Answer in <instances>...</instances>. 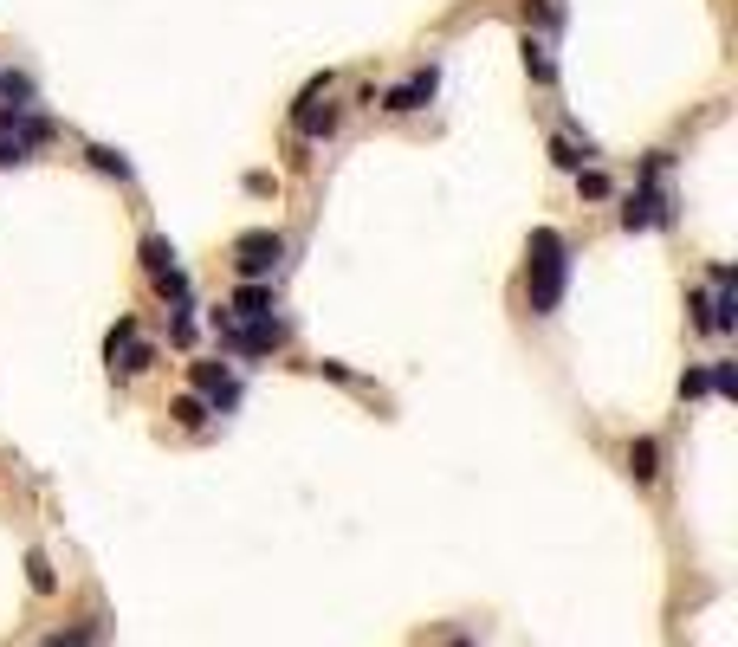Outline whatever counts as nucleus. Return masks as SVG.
Wrapping results in <instances>:
<instances>
[{"label": "nucleus", "mask_w": 738, "mask_h": 647, "mask_svg": "<svg viewBox=\"0 0 738 647\" xmlns=\"http://www.w3.org/2000/svg\"><path fill=\"white\" fill-rule=\"evenodd\" d=\"M706 382H713V389H719V395H732V389H738V376H732V363H713V369H706Z\"/></svg>", "instance_id": "nucleus-19"}, {"label": "nucleus", "mask_w": 738, "mask_h": 647, "mask_svg": "<svg viewBox=\"0 0 738 647\" xmlns=\"http://www.w3.org/2000/svg\"><path fill=\"white\" fill-rule=\"evenodd\" d=\"M98 628H104V622H78V628H59V635H46L39 647H98Z\"/></svg>", "instance_id": "nucleus-14"}, {"label": "nucleus", "mask_w": 738, "mask_h": 647, "mask_svg": "<svg viewBox=\"0 0 738 647\" xmlns=\"http://www.w3.org/2000/svg\"><path fill=\"white\" fill-rule=\"evenodd\" d=\"M214 337H221L227 350H240V356H266V350H279V343H285V324H279V318L234 324L227 311H214Z\"/></svg>", "instance_id": "nucleus-3"}, {"label": "nucleus", "mask_w": 738, "mask_h": 647, "mask_svg": "<svg viewBox=\"0 0 738 647\" xmlns=\"http://www.w3.org/2000/svg\"><path fill=\"white\" fill-rule=\"evenodd\" d=\"M169 337H175V343H188V337H195V318H188V305H182V311H175V324H169Z\"/></svg>", "instance_id": "nucleus-21"}, {"label": "nucleus", "mask_w": 738, "mask_h": 647, "mask_svg": "<svg viewBox=\"0 0 738 647\" xmlns=\"http://www.w3.org/2000/svg\"><path fill=\"white\" fill-rule=\"evenodd\" d=\"M149 363H156V343H143V337H130V343H117V350H111L117 376H143Z\"/></svg>", "instance_id": "nucleus-9"}, {"label": "nucleus", "mask_w": 738, "mask_h": 647, "mask_svg": "<svg viewBox=\"0 0 738 647\" xmlns=\"http://www.w3.org/2000/svg\"><path fill=\"white\" fill-rule=\"evenodd\" d=\"M318 91H324V78L298 98V110H292V130L298 136H331L337 130V104H318Z\"/></svg>", "instance_id": "nucleus-5"}, {"label": "nucleus", "mask_w": 738, "mask_h": 647, "mask_svg": "<svg viewBox=\"0 0 738 647\" xmlns=\"http://www.w3.org/2000/svg\"><path fill=\"white\" fill-rule=\"evenodd\" d=\"M454 647H473V641H467V635H460V641H454Z\"/></svg>", "instance_id": "nucleus-22"}, {"label": "nucleus", "mask_w": 738, "mask_h": 647, "mask_svg": "<svg viewBox=\"0 0 738 647\" xmlns=\"http://www.w3.org/2000/svg\"><path fill=\"white\" fill-rule=\"evenodd\" d=\"M279 259H285V240L272 227L240 233V240H234V272L246 285H266V272H279Z\"/></svg>", "instance_id": "nucleus-2"}, {"label": "nucleus", "mask_w": 738, "mask_h": 647, "mask_svg": "<svg viewBox=\"0 0 738 647\" xmlns=\"http://www.w3.org/2000/svg\"><path fill=\"white\" fill-rule=\"evenodd\" d=\"M421 104H434V72H415V78H402V85L382 98V110H395V117H408V110H421Z\"/></svg>", "instance_id": "nucleus-7"}, {"label": "nucleus", "mask_w": 738, "mask_h": 647, "mask_svg": "<svg viewBox=\"0 0 738 647\" xmlns=\"http://www.w3.org/2000/svg\"><path fill=\"white\" fill-rule=\"evenodd\" d=\"M713 389V382H706V369H687V376H680V395H706Z\"/></svg>", "instance_id": "nucleus-20"}, {"label": "nucleus", "mask_w": 738, "mask_h": 647, "mask_svg": "<svg viewBox=\"0 0 738 647\" xmlns=\"http://www.w3.org/2000/svg\"><path fill=\"white\" fill-rule=\"evenodd\" d=\"M188 376H195V395L214 408V415H227V408L240 402V382H234V369H227V363H195Z\"/></svg>", "instance_id": "nucleus-4"}, {"label": "nucleus", "mask_w": 738, "mask_h": 647, "mask_svg": "<svg viewBox=\"0 0 738 647\" xmlns=\"http://www.w3.org/2000/svg\"><path fill=\"white\" fill-rule=\"evenodd\" d=\"M628 473H635V479H641V486H648V479H654V473H661V447H654V440H648V434H641V440H635V447H628Z\"/></svg>", "instance_id": "nucleus-10"}, {"label": "nucleus", "mask_w": 738, "mask_h": 647, "mask_svg": "<svg viewBox=\"0 0 738 647\" xmlns=\"http://www.w3.org/2000/svg\"><path fill=\"white\" fill-rule=\"evenodd\" d=\"M169 415H175V421H182V428H201V421H208V415H214V408H208V402H201V395H175V402H169Z\"/></svg>", "instance_id": "nucleus-16"}, {"label": "nucleus", "mask_w": 738, "mask_h": 647, "mask_svg": "<svg viewBox=\"0 0 738 647\" xmlns=\"http://www.w3.org/2000/svg\"><path fill=\"white\" fill-rule=\"evenodd\" d=\"M654 220H667V195L654 182H641V195H628V208H622V227L635 233V227H654Z\"/></svg>", "instance_id": "nucleus-6"}, {"label": "nucleus", "mask_w": 738, "mask_h": 647, "mask_svg": "<svg viewBox=\"0 0 738 647\" xmlns=\"http://www.w3.org/2000/svg\"><path fill=\"white\" fill-rule=\"evenodd\" d=\"M91 162H98V169H104V175H117V182H123V175H130V162H123V156H117V149H104V143H98V149H91Z\"/></svg>", "instance_id": "nucleus-18"}, {"label": "nucleus", "mask_w": 738, "mask_h": 647, "mask_svg": "<svg viewBox=\"0 0 738 647\" xmlns=\"http://www.w3.org/2000/svg\"><path fill=\"white\" fill-rule=\"evenodd\" d=\"M525 72L538 78V85H551V78H557V65H551V46H544V39H531V33H525Z\"/></svg>", "instance_id": "nucleus-12"}, {"label": "nucleus", "mask_w": 738, "mask_h": 647, "mask_svg": "<svg viewBox=\"0 0 738 647\" xmlns=\"http://www.w3.org/2000/svg\"><path fill=\"white\" fill-rule=\"evenodd\" d=\"M590 156H596V143H577V136H557V143H551V162H557V169H583Z\"/></svg>", "instance_id": "nucleus-11"}, {"label": "nucleus", "mask_w": 738, "mask_h": 647, "mask_svg": "<svg viewBox=\"0 0 738 647\" xmlns=\"http://www.w3.org/2000/svg\"><path fill=\"white\" fill-rule=\"evenodd\" d=\"M564 285H570V246L557 227H538L525 240V292H531V311L551 318L564 305Z\"/></svg>", "instance_id": "nucleus-1"}, {"label": "nucleus", "mask_w": 738, "mask_h": 647, "mask_svg": "<svg viewBox=\"0 0 738 647\" xmlns=\"http://www.w3.org/2000/svg\"><path fill=\"white\" fill-rule=\"evenodd\" d=\"M577 188H583L590 201H609V175H603V169H577Z\"/></svg>", "instance_id": "nucleus-17"}, {"label": "nucleus", "mask_w": 738, "mask_h": 647, "mask_svg": "<svg viewBox=\"0 0 738 647\" xmlns=\"http://www.w3.org/2000/svg\"><path fill=\"white\" fill-rule=\"evenodd\" d=\"M143 266H149V279H162V272H175V246L162 240V233H149V240H143Z\"/></svg>", "instance_id": "nucleus-13"}, {"label": "nucleus", "mask_w": 738, "mask_h": 647, "mask_svg": "<svg viewBox=\"0 0 738 647\" xmlns=\"http://www.w3.org/2000/svg\"><path fill=\"white\" fill-rule=\"evenodd\" d=\"M26 583L39 589V596H52L59 589V576H52V563H46V550H26Z\"/></svg>", "instance_id": "nucleus-15"}, {"label": "nucleus", "mask_w": 738, "mask_h": 647, "mask_svg": "<svg viewBox=\"0 0 738 647\" xmlns=\"http://www.w3.org/2000/svg\"><path fill=\"white\" fill-rule=\"evenodd\" d=\"M234 324H259V318H272V285H240L234 292V311H227Z\"/></svg>", "instance_id": "nucleus-8"}]
</instances>
